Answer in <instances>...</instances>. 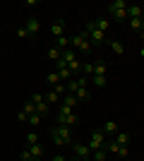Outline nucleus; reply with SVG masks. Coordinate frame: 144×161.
<instances>
[{
    "instance_id": "nucleus-14",
    "label": "nucleus",
    "mask_w": 144,
    "mask_h": 161,
    "mask_svg": "<svg viewBox=\"0 0 144 161\" xmlns=\"http://www.w3.org/2000/svg\"><path fill=\"white\" fill-rule=\"evenodd\" d=\"M43 99H46V103H58V101H62V96L58 94L55 89H51V92H48V94L43 96Z\"/></svg>"
},
{
    "instance_id": "nucleus-8",
    "label": "nucleus",
    "mask_w": 144,
    "mask_h": 161,
    "mask_svg": "<svg viewBox=\"0 0 144 161\" xmlns=\"http://www.w3.org/2000/svg\"><path fill=\"white\" fill-rule=\"evenodd\" d=\"M127 17L135 19V17H144V7L142 5H127Z\"/></svg>"
},
{
    "instance_id": "nucleus-21",
    "label": "nucleus",
    "mask_w": 144,
    "mask_h": 161,
    "mask_svg": "<svg viewBox=\"0 0 144 161\" xmlns=\"http://www.w3.org/2000/svg\"><path fill=\"white\" fill-rule=\"evenodd\" d=\"M103 135H115L118 132V125H115V123H103Z\"/></svg>"
},
{
    "instance_id": "nucleus-10",
    "label": "nucleus",
    "mask_w": 144,
    "mask_h": 161,
    "mask_svg": "<svg viewBox=\"0 0 144 161\" xmlns=\"http://www.w3.org/2000/svg\"><path fill=\"white\" fill-rule=\"evenodd\" d=\"M29 154L34 156V159H41L43 156V147L39 144V142H36V144H29Z\"/></svg>"
},
{
    "instance_id": "nucleus-30",
    "label": "nucleus",
    "mask_w": 144,
    "mask_h": 161,
    "mask_svg": "<svg viewBox=\"0 0 144 161\" xmlns=\"http://www.w3.org/2000/svg\"><path fill=\"white\" fill-rule=\"evenodd\" d=\"M27 142H29V144H36V142H39V137H36V132H29V135H27Z\"/></svg>"
},
{
    "instance_id": "nucleus-17",
    "label": "nucleus",
    "mask_w": 144,
    "mask_h": 161,
    "mask_svg": "<svg viewBox=\"0 0 144 161\" xmlns=\"http://www.w3.org/2000/svg\"><path fill=\"white\" fill-rule=\"evenodd\" d=\"M96 29H99V31H108L110 29V22H108V17H101V19H96Z\"/></svg>"
},
{
    "instance_id": "nucleus-24",
    "label": "nucleus",
    "mask_w": 144,
    "mask_h": 161,
    "mask_svg": "<svg viewBox=\"0 0 144 161\" xmlns=\"http://www.w3.org/2000/svg\"><path fill=\"white\" fill-rule=\"evenodd\" d=\"M82 75L84 77H91V75H94V65H91V63H82Z\"/></svg>"
},
{
    "instance_id": "nucleus-2",
    "label": "nucleus",
    "mask_w": 144,
    "mask_h": 161,
    "mask_svg": "<svg viewBox=\"0 0 144 161\" xmlns=\"http://www.w3.org/2000/svg\"><path fill=\"white\" fill-rule=\"evenodd\" d=\"M108 14H110V19L123 22L125 17H127V3H125V0H113L108 5Z\"/></svg>"
},
{
    "instance_id": "nucleus-34",
    "label": "nucleus",
    "mask_w": 144,
    "mask_h": 161,
    "mask_svg": "<svg viewBox=\"0 0 144 161\" xmlns=\"http://www.w3.org/2000/svg\"><path fill=\"white\" fill-rule=\"evenodd\" d=\"M53 161H67V159H65L62 154H55V156H53Z\"/></svg>"
},
{
    "instance_id": "nucleus-31",
    "label": "nucleus",
    "mask_w": 144,
    "mask_h": 161,
    "mask_svg": "<svg viewBox=\"0 0 144 161\" xmlns=\"http://www.w3.org/2000/svg\"><path fill=\"white\" fill-rule=\"evenodd\" d=\"M17 120H19V123H27V120H29V115L24 113V111H19V113H17Z\"/></svg>"
},
{
    "instance_id": "nucleus-18",
    "label": "nucleus",
    "mask_w": 144,
    "mask_h": 161,
    "mask_svg": "<svg viewBox=\"0 0 144 161\" xmlns=\"http://www.w3.org/2000/svg\"><path fill=\"white\" fill-rule=\"evenodd\" d=\"M77 103H79V101H77V96H75V94H65V96H62V106H70V108H75Z\"/></svg>"
},
{
    "instance_id": "nucleus-27",
    "label": "nucleus",
    "mask_w": 144,
    "mask_h": 161,
    "mask_svg": "<svg viewBox=\"0 0 144 161\" xmlns=\"http://www.w3.org/2000/svg\"><path fill=\"white\" fill-rule=\"evenodd\" d=\"M67 67H70V72H72V75H75V72H82V63H79V60H72Z\"/></svg>"
},
{
    "instance_id": "nucleus-15",
    "label": "nucleus",
    "mask_w": 144,
    "mask_h": 161,
    "mask_svg": "<svg viewBox=\"0 0 144 161\" xmlns=\"http://www.w3.org/2000/svg\"><path fill=\"white\" fill-rule=\"evenodd\" d=\"M106 82H108L106 75H91V84L94 87H106Z\"/></svg>"
},
{
    "instance_id": "nucleus-4",
    "label": "nucleus",
    "mask_w": 144,
    "mask_h": 161,
    "mask_svg": "<svg viewBox=\"0 0 144 161\" xmlns=\"http://www.w3.org/2000/svg\"><path fill=\"white\" fill-rule=\"evenodd\" d=\"M103 144H106V135H103V130L99 128V130H94V132H91V142H89V149H91V152H96V149H101Z\"/></svg>"
},
{
    "instance_id": "nucleus-23",
    "label": "nucleus",
    "mask_w": 144,
    "mask_h": 161,
    "mask_svg": "<svg viewBox=\"0 0 144 161\" xmlns=\"http://www.w3.org/2000/svg\"><path fill=\"white\" fill-rule=\"evenodd\" d=\"M36 113L41 115V118L48 115V103H46V101H43V103H36Z\"/></svg>"
},
{
    "instance_id": "nucleus-13",
    "label": "nucleus",
    "mask_w": 144,
    "mask_h": 161,
    "mask_svg": "<svg viewBox=\"0 0 144 161\" xmlns=\"http://www.w3.org/2000/svg\"><path fill=\"white\" fill-rule=\"evenodd\" d=\"M24 27H27V31H29V34H36L39 29H41V24H39V19H36V17H31V19H29Z\"/></svg>"
},
{
    "instance_id": "nucleus-32",
    "label": "nucleus",
    "mask_w": 144,
    "mask_h": 161,
    "mask_svg": "<svg viewBox=\"0 0 144 161\" xmlns=\"http://www.w3.org/2000/svg\"><path fill=\"white\" fill-rule=\"evenodd\" d=\"M31 101H34V103H43L46 99H43V94H34V96H31Z\"/></svg>"
},
{
    "instance_id": "nucleus-25",
    "label": "nucleus",
    "mask_w": 144,
    "mask_h": 161,
    "mask_svg": "<svg viewBox=\"0 0 144 161\" xmlns=\"http://www.w3.org/2000/svg\"><path fill=\"white\" fill-rule=\"evenodd\" d=\"M46 80H48V84H53V87H58V84H60V75H58V72H51V75L46 77Z\"/></svg>"
},
{
    "instance_id": "nucleus-38",
    "label": "nucleus",
    "mask_w": 144,
    "mask_h": 161,
    "mask_svg": "<svg viewBox=\"0 0 144 161\" xmlns=\"http://www.w3.org/2000/svg\"><path fill=\"white\" fill-rule=\"evenodd\" d=\"M142 36H144V29H142Z\"/></svg>"
},
{
    "instance_id": "nucleus-11",
    "label": "nucleus",
    "mask_w": 144,
    "mask_h": 161,
    "mask_svg": "<svg viewBox=\"0 0 144 161\" xmlns=\"http://www.w3.org/2000/svg\"><path fill=\"white\" fill-rule=\"evenodd\" d=\"M60 58H62V60H65V63L70 65L72 60H77V51H75V48H67V51H62V55H60Z\"/></svg>"
},
{
    "instance_id": "nucleus-5",
    "label": "nucleus",
    "mask_w": 144,
    "mask_h": 161,
    "mask_svg": "<svg viewBox=\"0 0 144 161\" xmlns=\"http://www.w3.org/2000/svg\"><path fill=\"white\" fill-rule=\"evenodd\" d=\"M72 152H75L77 159H91V149H89V144H84V142H75V144H72Z\"/></svg>"
},
{
    "instance_id": "nucleus-7",
    "label": "nucleus",
    "mask_w": 144,
    "mask_h": 161,
    "mask_svg": "<svg viewBox=\"0 0 144 161\" xmlns=\"http://www.w3.org/2000/svg\"><path fill=\"white\" fill-rule=\"evenodd\" d=\"M51 34H53L55 39H58V36H65V22H62V19L53 22V27H51Z\"/></svg>"
},
{
    "instance_id": "nucleus-12",
    "label": "nucleus",
    "mask_w": 144,
    "mask_h": 161,
    "mask_svg": "<svg viewBox=\"0 0 144 161\" xmlns=\"http://www.w3.org/2000/svg\"><path fill=\"white\" fill-rule=\"evenodd\" d=\"M108 159V152H106V149H96V152H91V161H106Z\"/></svg>"
},
{
    "instance_id": "nucleus-33",
    "label": "nucleus",
    "mask_w": 144,
    "mask_h": 161,
    "mask_svg": "<svg viewBox=\"0 0 144 161\" xmlns=\"http://www.w3.org/2000/svg\"><path fill=\"white\" fill-rule=\"evenodd\" d=\"M22 159H24V161H29V159H31V154H29V149H24V152H22Z\"/></svg>"
},
{
    "instance_id": "nucleus-36",
    "label": "nucleus",
    "mask_w": 144,
    "mask_h": 161,
    "mask_svg": "<svg viewBox=\"0 0 144 161\" xmlns=\"http://www.w3.org/2000/svg\"><path fill=\"white\" fill-rule=\"evenodd\" d=\"M139 53H142V58H144V46H142V51H139Z\"/></svg>"
},
{
    "instance_id": "nucleus-28",
    "label": "nucleus",
    "mask_w": 144,
    "mask_h": 161,
    "mask_svg": "<svg viewBox=\"0 0 144 161\" xmlns=\"http://www.w3.org/2000/svg\"><path fill=\"white\" fill-rule=\"evenodd\" d=\"M43 120V118H41V115H39V113H34V115H29V125H34V128H36V125H39V123H41Z\"/></svg>"
},
{
    "instance_id": "nucleus-37",
    "label": "nucleus",
    "mask_w": 144,
    "mask_h": 161,
    "mask_svg": "<svg viewBox=\"0 0 144 161\" xmlns=\"http://www.w3.org/2000/svg\"><path fill=\"white\" fill-rule=\"evenodd\" d=\"M29 161H39V159H34V156H31V159H29Z\"/></svg>"
},
{
    "instance_id": "nucleus-16",
    "label": "nucleus",
    "mask_w": 144,
    "mask_h": 161,
    "mask_svg": "<svg viewBox=\"0 0 144 161\" xmlns=\"http://www.w3.org/2000/svg\"><path fill=\"white\" fill-rule=\"evenodd\" d=\"M130 29H132V31H142V29H144V17H135V19H130Z\"/></svg>"
},
{
    "instance_id": "nucleus-22",
    "label": "nucleus",
    "mask_w": 144,
    "mask_h": 161,
    "mask_svg": "<svg viewBox=\"0 0 144 161\" xmlns=\"http://www.w3.org/2000/svg\"><path fill=\"white\" fill-rule=\"evenodd\" d=\"M110 48H113V53H118V55L125 53V46L120 43V41H110Z\"/></svg>"
},
{
    "instance_id": "nucleus-3",
    "label": "nucleus",
    "mask_w": 144,
    "mask_h": 161,
    "mask_svg": "<svg viewBox=\"0 0 144 161\" xmlns=\"http://www.w3.org/2000/svg\"><path fill=\"white\" fill-rule=\"evenodd\" d=\"M70 46L75 48V51H79V53H89L91 51V41L87 39V34H75V36H70Z\"/></svg>"
},
{
    "instance_id": "nucleus-26",
    "label": "nucleus",
    "mask_w": 144,
    "mask_h": 161,
    "mask_svg": "<svg viewBox=\"0 0 144 161\" xmlns=\"http://www.w3.org/2000/svg\"><path fill=\"white\" fill-rule=\"evenodd\" d=\"M60 55H62V53H60V51H58V48H55V46L51 48V51H48V58H51V60H53V63H58V60H60Z\"/></svg>"
},
{
    "instance_id": "nucleus-1",
    "label": "nucleus",
    "mask_w": 144,
    "mask_h": 161,
    "mask_svg": "<svg viewBox=\"0 0 144 161\" xmlns=\"http://www.w3.org/2000/svg\"><path fill=\"white\" fill-rule=\"evenodd\" d=\"M51 140H53V144H72V130L67 128V125H55V128H51Z\"/></svg>"
},
{
    "instance_id": "nucleus-6",
    "label": "nucleus",
    "mask_w": 144,
    "mask_h": 161,
    "mask_svg": "<svg viewBox=\"0 0 144 161\" xmlns=\"http://www.w3.org/2000/svg\"><path fill=\"white\" fill-rule=\"evenodd\" d=\"M58 125H67V128H75V125H79V115H75V113H70V115L58 113Z\"/></svg>"
},
{
    "instance_id": "nucleus-9",
    "label": "nucleus",
    "mask_w": 144,
    "mask_h": 161,
    "mask_svg": "<svg viewBox=\"0 0 144 161\" xmlns=\"http://www.w3.org/2000/svg\"><path fill=\"white\" fill-rule=\"evenodd\" d=\"M113 142H115V144H120V147H127V144H130V135H127V132H115Z\"/></svg>"
},
{
    "instance_id": "nucleus-29",
    "label": "nucleus",
    "mask_w": 144,
    "mask_h": 161,
    "mask_svg": "<svg viewBox=\"0 0 144 161\" xmlns=\"http://www.w3.org/2000/svg\"><path fill=\"white\" fill-rule=\"evenodd\" d=\"M17 36H19V39H27V36H29L27 27H19V29H17Z\"/></svg>"
},
{
    "instance_id": "nucleus-20",
    "label": "nucleus",
    "mask_w": 144,
    "mask_h": 161,
    "mask_svg": "<svg viewBox=\"0 0 144 161\" xmlns=\"http://www.w3.org/2000/svg\"><path fill=\"white\" fill-rule=\"evenodd\" d=\"M22 111H24L27 115H34V113H36V103H34L31 99H29V101H24V108H22Z\"/></svg>"
},
{
    "instance_id": "nucleus-35",
    "label": "nucleus",
    "mask_w": 144,
    "mask_h": 161,
    "mask_svg": "<svg viewBox=\"0 0 144 161\" xmlns=\"http://www.w3.org/2000/svg\"><path fill=\"white\" fill-rule=\"evenodd\" d=\"M70 161H91V159H77V156H75V159H70Z\"/></svg>"
},
{
    "instance_id": "nucleus-19",
    "label": "nucleus",
    "mask_w": 144,
    "mask_h": 161,
    "mask_svg": "<svg viewBox=\"0 0 144 161\" xmlns=\"http://www.w3.org/2000/svg\"><path fill=\"white\" fill-rule=\"evenodd\" d=\"M94 75H108V67H106V63H103V60H96L94 63Z\"/></svg>"
}]
</instances>
